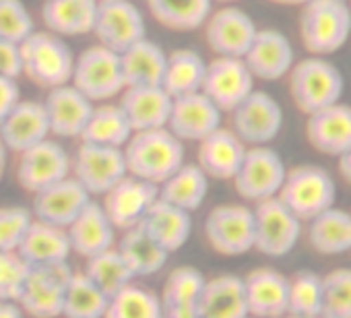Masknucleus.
Returning a JSON list of instances; mask_svg holds the SVG:
<instances>
[{
    "label": "nucleus",
    "instance_id": "473e14b6",
    "mask_svg": "<svg viewBox=\"0 0 351 318\" xmlns=\"http://www.w3.org/2000/svg\"><path fill=\"white\" fill-rule=\"evenodd\" d=\"M209 193V176L199 164H182L159 184V199L189 213L197 211Z\"/></svg>",
    "mask_w": 351,
    "mask_h": 318
},
{
    "label": "nucleus",
    "instance_id": "5fc2aeb1",
    "mask_svg": "<svg viewBox=\"0 0 351 318\" xmlns=\"http://www.w3.org/2000/svg\"><path fill=\"white\" fill-rule=\"evenodd\" d=\"M7 147L3 145V140H0V180H3L5 176V168H7Z\"/></svg>",
    "mask_w": 351,
    "mask_h": 318
},
{
    "label": "nucleus",
    "instance_id": "f3484780",
    "mask_svg": "<svg viewBox=\"0 0 351 318\" xmlns=\"http://www.w3.org/2000/svg\"><path fill=\"white\" fill-rule=\"evenodd\" d=\"M205 27V40L215 56L244 58L258 27L248 13L238 7H223L211 11Z\"/></svg>",
    "mask_w": 351,
    "mask_h": 318
},
{
    "label": "nucleus",
    "instance_id": "c03bdc74",
    "mask_svg": "<svg viewBox=\"0 0 351 318\" xmlns=\"http://www.w3.org/2000/svg\"><path fill=\"white\" fill-rule=\"evenodd\" d=\"M322 318H351V269H335L322 277Z\"/></svg>",
    "mask_w": 351,
    "mask_h": 318
},
{
    "label": "nucleus",
    "instance_id": "b1692460",
    "mask_svg": "<svg viewBox=\"0 0 351 318\" xmlns=\"http://www.w3.org/2000/svg\"><path fill=\"white\" fill-rule=\"evenodd\" d=\"M306 136L310 145L324 153L339 157L351 149V106L341 101L308 114Z\"/></svg>",
    "mask_w": 351,
    "mask_h": 318
},
{
    "label": "nucleus",
    "instance_id": "e433bc0d",
    "mask_svg": "<svg viewBox=\"0 0 351 318\" xmlns=\"http://www.w3.org/2000/svg\"><path fill=\"white\" fill-rule=\"evenodd\" d=\"M147 7L157 23L171 32H195L203 27L213 0H147Z\"/></svg>",
    "mask_w": 351,
    "mask_h": 318
},
{
    "label": "nucleus",
    "instance_id": "a211bd4d",
    "mask_svg": "<svg viewBox=\"0 0 351 318\" xmlns=\"http://www.w3.org/2000/svg\"><path fill=\"white\" fill-rule=\"evenodd\" d=\"M221 110L203 93H186L171 99L167 128L184 140H201L221 126Z\"/></svg>",
    "mask_w": 351,
    "mask_h": 318
},
{
    "label": "nucleus",
    "instance_id": "13d9d810",
    "mask_svg": "<svg viewBox=\"0 0 351 318\" xmlns=\"http://www.w3.org/2000/svg\"><path fill=\"white\" fill-rule=\"evenodd\" d=\"M219 3H236V0H219Z\"/></svg>",
    "mask_w": 351,
    "mask_h": 318
},
{
    "label": "nucleus",
    "instance_id": "412c9836",
    "mask_svg": "<svg viewBox=\"0 0 351 318\" xmlns=\"http://www.w3.org/2000/svg\"><path fill=\"white\" fill-rule=\"evenodd\" d=\"M244 62L254 79L277 81L289 75L295 62V52L287 36L267 27L256 32L248 52L244 54Z\"/></svg>",
    "mask_w": 351,
    "mask_h": 318
},
{
    "label": "nucleus",
    "instance_id": "c756f323",
    "mask_svg": "<svg viewBox=\"0 0 351 318\" xmlns=\"http://www.w3.org/2000/svg\"><path fill=\"white\" fill-rule=\"evenodd\" d=\"M17 252L29 267L66 262L71 254L69 234L64 228H58V225H52L34 217Z\"/></svg>",
    "mask_w": 351,
    "mask_h": 318
},
{
    "label": "nucleus",
    "instance_id": "4468645a",
    "mask_svg": "<svg viewBox=\"0 0 351 318\" xmlns=\"http://www.w3.org/2000/svg\"><path fill=\"white\" fill-rule=\"evenodd\" d=\"M71 174V155L54 138H44L38 145L19 153L17 182L27 193L36 195L50 184Z\"/></svg>",
    "mask_w": 351,
    "mask_h": 318
},
{
    "label": "nucleus",
    "instance_id": "423d86ee",
    "mask_svg": "<svg viewBox=\"0 0 351 318\" xmlns=\"http://www.w3.org/2000/svg\"><path fill=\"white\" fill-rule=\"evenodd\" d=\"M71 83L91 101H108L124 91V75L120 54L95 44L85 48L73 66Z\"/></svg>",
    "mask_w": 351,
    "mask_h": 318
},
{
    "label": "nucleus",
    "instance_id": "8fccbe9b",
    "mask_svg": "<svg viewBox=\"0 0 351 318\" xmlns=\"http://www.w3.org/2000/svg\"><path fill=\"white\" fill-rule=\"evenodd\" d=\"M19 99H21V89L17 79L0 75V122L19 103Z\"/></svg>",
    "mask_w": 351,
    "mask_h": 318
},
{
    "label": "nucleus",
    "instance_id": "6e6552de",
    "mask_svg": "<svg viewBox=\"0 0 351 318\" xmlns=\"http://www.w3.org/2000/svg\"><path fill=\"white\" fill-rule=\"evenodd\" d=\"M285 174V164L275 149L267 145H254L246 149L242 166L232 180L242 199L261 203L265 199L277 197Z\"/></svg>",
    "mask_w": 351,
    "mask_h": 318
},
{
    "label": "nucleus",
    "instance_id": "79ce46f5",
    "mask_svg": "<svg viewBox=\"0 0 351 318\" xmlns=\"http://www.w3.org/2000/svg\"><path fill=\"white\" fill-rule=\"evenodd\" d=\"M205 277L199 269L195 267H178L173 269L163 285L161 291V306L171 308V306H186V304H197L201 289L205 285Z\"/></svg>",
    "mask_w": 351,
    "mask_h": 318
},
{
    "label": "nucleus",
    "instance_id": "49530a36",
    "mask_svg": "<svg viewBox=\"0 0 351 318\" xmlns=\"http://www.w3.org/2000/svg\"><path fill=\"white\" fill-rule=\"evenodd\" d=\"M34 32V17L23 0H0V38L21 44Z\"/></svg>",
    "mask_w": 351,
    "mask_h": 318
},
{
    "label": "nucleus",
    "instance_id": "603ef678",
    "mask_svg": "<svg viewBox=\"0 0 351 318\" xmlns=\"http://www.w3.org/2000/svg\"><path fill=\"white\" fill-rule=\"evenodd\" d=\"M0 318H23V310L17 302H0Z\"/></svg>",
    "mask_w": 351,
    "mask_h": 318
},
{
    "label": "nucleus",
    "instance_id": "7c9ffc66",
    "mask_svg": "<svg viewBox=\"0 0 351 318\" xmlns=\"http://www.w3.org/2000/svg\"><path fill=\"white\" fill-rule=\"evenodd\" d=\"M99 0H44L42 21L60 38H77L93 32Z\"/></svg>",
    "mask_w": 351,
    "mask_h": 318
},
{
    "label": "nucleus",
    "instance_id": "a878e982",
    "mask_svg": "<svg viewBox=\"0 0 351 318\" xmlns=\"http://www.w3.org/2000/svg\"><path fill=\"white\" fill-rule=\"evenodd\" d=\"M171 99L173 97L161 85L124 87L118 106L122 108L132 132H138L167 126Z\"/></svg>",
    "mask_w": 351,
    "mask_h": 318
},
{
    "label": "nucleus",
    "instance_id": "0eeeda50",
    "mask_svg": "<svg viewBox=\"0 0 351 318\" xmlns=\"http://www.w3.org/2000/svg\"><path fill=\"white\" fill-rule=\"evenodd\" d=\"M73 178L93 197L106 195L114 184H118L126 174L124 149L106 147L95 143H81L75 157H71Z\"/></svg>",
    "mask_w": 351,
    "mask_h": 318
},
{
    "label": "nucleus",
    "instance_id": "a19ab883",
    "mask_svg": "<svg viewBox=\"0 0 351 318\" xmlns=\"http://www.w3.org/2000/svg\"><path fill=\"white\" fill-rule=\"evenodd\" d=\"M104 318H163V306L157 293L128 283L108 299Z\"/></svg>",
    "mask_w": 351,
    "mask_h": 318
},
{
    "label": "nucleus",
    "instance_id": "dca6fc26",
    "mask_svg": "<svg viewBox=\"0 0 351 318\" xmlns=\"http://www.w3.org/2000/svg\"><path fill=\"white\" fill-rule=\"evenodd\" d=\"M157 199H159L157 184L126 174L118 184H114L104 195L101 207L110 217L112 225L120 232H126L141 223V219Z\"/></svg>",
    "mask_w": 351,
    "mask_h": 318
},
{
    "label": "nucleus",
    "instance_id": "7ed1b4c3",
    "mask_svg": "<svg viewBox=\"0 0 351 318\" xmlns=\"http://www.w3.org/2000/svg\"><path fill=\"white\" fill-rule=\"evenodd\" d=\"M21 69L36 85L52 89L71 83L75 54L69 44L52 32H34L21 44Z\"/></svg>",
    "mask_w": 351,
    "mask_h": 318
},
{
    "label": "nucleus",
    "instance_id": "cd10ccee",
    "mask_svg": "<svg viewBox=\"0 0 351 318\" xmlns=\"http://www.w3.org/2000/svg\"><path fill=\"white\" fill-rule=\"evenodd\" d=\"M199 318H248L244 281L238 275L207 279L197 299Z\"/></svg>",
    "mask_w": 351,
    "mask_h": 318
},
{
    "label": "nucleus",
    "instance_id": "c9c22d12",
    "mask_svg": "<svg viewBox=\"0 0 351 318\" xmlns=\"http://www.w3.org/2000/svg\"><path fill=\"white\" fill-rule=\"evenodd\" d=\"M118 252L134 273V277H149L161 271L167 262L169 252L163 250L141 225L124 232L118 242Z\"/></svg>",
    "mask_w": 351,
    "mask_h": 318
},
{
    "label": "nucleus",
    "instance_id": "de8ad7c7",
    "mask_svg": "<svg viewBox=\"0 0 351 318\" xmlns=\"http://www.w3.org/2000/svg\"><path fill=\"white\" fill-rule=\"evenodd\" d=\"M32 221L34 213L25 207H0V252L17 250Z\"/></svg>",
    "mask_w": 351,
    "mask_h": 318
},
{
    "label": "nucleus",
    "instance_id": "4d7b16f0",
    "mask_svg": "<svg viewBox=\"0 0 351 318\" xmlns=\"http://www.w3.org/2000/svg\"><path fill=\"white\" fill-rule=\"evenodd\" d=\"M283 318H322V316H293V314H285Z\"/></svg>",
    "mask_w": 351,
    "mask_h": 318
},
{
    "label": "nucleus",
    "instance_id": "ddd939ff",
    "mask_svg": "<svg viewBox=\"0 0 351 318\" xmlns=\"http://www.w3.org/2000/svg\"><path fill=\"white\" fill-rule=\"evenodd\" d=\"M91 34H95L101 46L120 54L147 38L145 15L132 0H99Z\"/></svg>",
    "mask_w": 351,
    "mask_h": 318
},
{
    "label": "nucleus",
    "instance_id": "f257e3e1",
    "mask_svg": "<svg viewBox=\"0 0 351 318\" xmlns=\"http://www.w3.org/2000/svg\"><path fill=\"white\" fill-rule=\"evenodd\" d=\"M122 149L128 174L157 186L184 164L186 155L184 143L167 126L132 132Z\"/></svg>",
    "mask_w": 351,
    "mask_h": 318
},
{
    "label": "nucleus",
    "instance_id": "4be33fe9",
    "mask_svg": "<svg viewBox=\"0 0 351 318\" xmlns=\"http://www.w3.org/2000/svg\"><path fill=\"white\" fill-rule=\"evenodd\" d=\"M248 314L254 318H283L287 314L289 279L279 271L263 267L250 271L244 279Z\"/></svg>",
    "mask_w": 351,
    "mask_h": 318
},
{
    "label": "nucleus",
    "instance_id": "3c124183",
    "mask_svg": "<svg viewBox=\"0 0 351 318\" xmlns=\"http://www.w3.org/2000/svg\"><path fill=\"white\" fill-rule=\"evenodd\" d=\"M163 318H199V314H197V304L163 308Z\"/></svg>",
    "mask_w": 351,
    "mask_h": 318
},
{
    "label": "nucleus",
    "instance_id": "5701e85b",
    "mask_svg": "<svg viewBox=\"0 0 351 318\" xmlns=\"http://www.w3.org/2000/svg\"><path fill=\"white\" fill-rule=\"evenodd\" d=\"M50 136V124L42 101L19 99V103L0 122V140L7 151L21 153Z\"/></svg>",
    "mask_w": 351,
    "mask_h": 318
},
{
    "label": "nucleus",
    "instance_id": "1a4fd4ad",
    "mask_svg": "<svg viewBox=\"0 0 351 318\" xmlns=\"http://www.w3.org/2000/svg\"><path fill=\"white\" fill-rule=\"evenodd\" d=\"M254 213V248L261 254L281 258L289 254L302 234V219H298L277 197L256 203Z\"/></svg>",
    "mask_w": 351,
    "mask_h": 318
},
{
    "label": "nucleus",
    "instance_id": "37998d69",
    "mask_svg": "<svg viewBox=\"0 0 351 318\" xmlns=\"http://www.w3.org/2000/svg\"><path fill=\"white\" fill-rule=\"evenodd\" d=\"M322 304V277L312 271H300L289 281L287 314L293 316H320Z\"/></svg>",
    "mask_w": 351,
    "mask_h": 318
},
{
    "label": "nucleus",
    "instance_id": "393cba45",
    "mask_svg": "<svg viewBox=\"0 0 351 318\" xmlns=\"http://www.w3.org/2000/svg\"><path fill=\"white\" fill-rule=\"evenodd\" d=\"M246 149L248 147L238 138V134L232 128L219 126L199 140L197 159L201 170L209 178L232 180L242 166Z\"/></svg>",
    "mask_w": 351,
    "mask_h": 318
},
{
    "label": "nucleus",
    "instance_id": "aec40b11",
    "mask_svg": "<svg viewBox=\"0 0 351 318\" xmlns=\"http://www.w3.org/2000/svg\"><path fill=\"white\" fill-rule=\"evenodd\" d=\"M89 201L91 195L73 176H66L34 195L32 213L40 221L66 230Z\"/></svg>",
    "mask_w": 351,
    "mask_h": 318
},
{
    "label": "nucleus",
    "instance_id": "6e6d98bb",
    "mask_svg": "<svg viewBox=\"0 0 351 318\" xmlns=\"http://www.w3.org/2000/svg\"><path fill=\"white\" fill-rule=\"evenodd\" d=\"M271 3H277V5H304L308 0H271Z\"/></svg>",
    "mask_w": 351,
    "mask_h": 318
},
{
    "label": "nucleus",
    "instance_id": "bf43d9fd",
    "mask_svg": "<svg viewBox=\"0 0 351 318\" xmlns=\"http://www.w3.org/2000/svg\"><path fill=\"white\" fill-rule=\"evenodd\" d=\"M347 3H349V7H351V0H347Z\"/></svg>",
    "mask_w": 351,
    "mask_h": 318
},
{
    "label": "nucleus",
    "instance_id": "c85d7f7f",
    "mask_svg": "<svg viewBox=\"0 0 351 318\" xmlns=\"http://www.w3.org/2000/svg\"><path fill=\"white\" fill-rule=\"evenodd\" d=\"M163 250H180L193 234V217L189 211L157 199L138 223Z\"/></svg>",
    "mask_w": 351,
    "mask_h": 318
},
{
    "label": "nucleus",
    "instance_id": "72a5a7b5",
    "mask_svg": "<svg viewBox=\"0 0 351 318\" xmlns=\"http://www.w3.org/2000/svg\"><path fill=\"white\" fill-rule=\"evenodd\" d=\"M308 242L320 254H341L351 250V213L328 207L308 225Z\"/></svg>",
    "mask_w": 351,
    "mask_h": 318
},
{
    "label": "nucleus",
    "instance_id": "bb28decb",
    "mask_svg": "<svg viewBox=\"0 0 351 318\" xmlns=\"http://www.w3.org/2000/svg\"><path fill=\"white\" fill-rule=\"evenodd\" d=\"M71 252L89 258L114 246L116 228L106 215L101 203L89 201L85 209L75 217V221L66 228Z\"/></svg>",
    "mask_w": 351,
    "mask_h": 318
},
{
    "label": "nucleus",
    "instance_id": "9b49d317",
    "mask_svg": "<svg viewBox=\"0 0 351 318\" xmlns=\"http://www.w3.org/2000/svg\"><path fill=\"white\" fill-rule=\"evenodd\" d=\"M73 269L66 262L32 267L25 287L19 297V306L34 318H58L62 316V304Z\"/></svg>",
    "mask_w": 351,
    "mask_h": 318
},
{
    "label": "nucleus",
    "instance_id": "864d4df0",
    "mask_svg": "<svg viewBox=\"0 0 351 318\" xmlns=\"http://www.w3.org/2000/svg\"><path fill=\"white\" fill-rule=\"evenodd\" d=\"M339 172H341L343 180L351 184V149L345 151L343 155H339Z\"/></svg>",
    "mask_w": 351,
    "mask_h": 318
},
{
    "label": "nucleus",
    "instance_id": "09e8293b",
    "mask_svg": "<svg viewBox=\"0 0 351 318\" xmlns=\"http://www.w3.org/2000/svg\"><path fill=\"white\" fill-rule=\"evenodd\" d=\"M0 75L11 77V79H17L23 75L19 44L3 40V38H0Z\"/></svg>",
    "mask_w": 351,
    "mask_h": 318
},
{
    "label": "nucleus",
    "instance_id": "2eb2a0df",
    "mask_svg": "<svg viewBox=\"0 0 351 318\" xmlns=\"http://www.w3.org/2000/svg\"><path fill=\"white\" fill-rule=\"evenodd\" d=\"M201 91L221 112H232L254 91V77L244 58L215 56V60L207 64Z\"/></svg>",
    "mask_w": 351,
    "mask_h": 318
},
{
    "label": "nucleus",
    "instance_id": "052dcab7",
    "mask_svg": "<svg viewBox=\"0 0 351 318\" xmlns=\"http://www.w3.org/2000/svg\"><path fill=\"white\" fill-rule=\"evenodd\" d=\"M248 318H254V316H248Z\"/></svg>",
    "mask_w": 351,
    "mask_h": 318
},
{
    "label": "nucleus",
    "instance_id": "2f4dec72",
    "mask_svg": "<svg viewBox=\"0 0 351 318\" xmlns=\"http://www.w3.org/2000/svg\"><path fill=\"white\" fill-rule=\"evenodd\" d=\"M120 60L126 87L161 85L167 54L157 42L143 38L120 52Z\"/></svg>",
    "mask_w": 351,
    "mask_h": 318
},
{
    "label": "nucleus",
    "instance_id": "9d476101",
    "mask_svg": "<svg viewBox=\"0 0 351 318\" xmlns=\"http://www.w3.org/2000/svg\"><path fill=\"white\" fill-rule=\"evenodd\" d=\"M209 246L223 256H240L254 248V213L246 205H217L205 219Z\"/></svg>",
    "mask_w": 351,
    "mask_h": 318
},
{
    "label": "nucleus",
    "instance_id": "a18cd8bd",
    "mask_svg": "<svg viewBox=\"0 0 351 318\" xmlns=\"http://www.w3.org/2000/svg\"><path fill=\"white\" fill-rule=\"evenodd\" d=\"M29 269L17 250L0 252V302H19Z\"/></svg>",
    "mask_w": 351,
    "mask_h": 318
},
{
    "label": "nucleus",
    "instance_id": "f8f14e48",
    "mask_svg": "<svg viewBox=\"0 0 351 318\" xmlns=\"http://www.w3.org/2000/svg\"><path fill=\"white\" fill-rule=\"evenodd\" d=\"M283 126V110L267 91H252L232 110V130L246 147L275 140Z\"/></svg>",
    "mask_w": 351,
    "mask_h": 318
},
{
    "label": "nucleus",
    "instance_id": "20e7f679",
    "mask_svg": "<svg viewBox=\"0 0 351 318\" xmlns=\"http://www.w3.org/2000/svg\"><path fill=\"white\" fill-rule=\"evenodd\" d=\"M343 89L345 81L341 71L322 56L293 62L289 71L291 99L306 116L337 103L343 95Z\"/></svg>",
    "mask_w": 351,
    "mask_h": 318
},
{
    "label": "nucleus",
    "instance_id": "ea45409f",
    "mask_svg": "<svg viewBox=\"0 0 351 318\" xmlns=\"http://www.w3.org/2000/svg\"><path fill=\"white\" fill-rule=\"evenodd\" d=\"M85 275L108 295L112 297L114 293H118L122 287H126L128 283L134 281V273L130 271V267L126 265V260L122 258V254L118 252V248H108L99 254H93L89 258H85Z\"/></svg>",
    "mask_w": 351,
    "mask_h": 318
},
{
    "label": "nucleus",
    "instance_id": "f03ea898",
    "mask_svg": "<svg viewBox=\"0 0 351 318\" xmlns=\"http://www.w3.org/2000/svg\"><path fill=\"white\" fill-rule=\"evenodd\" d=\"M351 36V7L347 0H308L300 13V38L314 56L341 50Z\"/></svg>",
    "mask_w": 351,
    "mask_h": 318
},
{
    "label": "nucleus",
    "instance_id": "39448f33",
    "mask_svg": "<svg viewBox=\"0 0 351 318\" xmlns=\"http://www.w3.org/2000/svg\"><path fill=\"white\" fill-rule=\"evenodd\" d=\"M277 199L302 221H310L335 205L337 184L332 176L318 166H298L285 174Z\"/></svg>",
    "mask_w": 351,
    "mask_h": 318
},
{
    "label": "nucleus",
    "instance_id": "58836bf2",
    "mask_svg": "<svg viewBox=\"0 0 351 318\" xmlns=\"http://www.w3.org/2000/svg\"><path fill=\"white\" fill-rule=\"evenodd\" d=\"M108 295L85 275L73 271L66 285L62 316L64 318H104L108 308Z\"/></svg>",
    "mask_w": 351,
    "mask_h": 318
},
{
    "label": "nucleus",
    "instance_id": "6ab92c4d",
    "mask_svg": "<svg viewBox=\"0 0 351 318\" xmlns=\"http://www.w3.org/2000/svg\"><path fill=\"white\" fill-rule=\"evenodd\" d=\"M42 103L48 116L50 134L60 138H81L93 110V101L89 97H85L73 83H64L48 89Z\"/></svg>",
    "mask_w": 351,
    "mask_h": 318
},
{
    "label": "nucleus",
    "instance_id": "4c0bfd02",
    "mask_svg": "<svg viewBox=\"0 0 351 318\" xmlns=\"http://www.w3.org/2000/svg\"><path fill=\"white\" fill-rule=\"evenodd\" d=\"M132 136V128L118 103L93 106L91 116L81 132V140L106 145V147H124Z\"/></svg>",
    "mask_w": 351,
    "mask_h": 318
},
{
    "label": "nucleus",
    "instance_id": "f704fd0d",
    "mask_svg": "<svg viewBox=\"0 0 351 318\" xmlns=\"http://www.w3.org/2000/svg\"><path fill=\"white\" fill-rule=\"evenodd\" d=\"M205 71H207V62L199 52L191 48L173 50L171 54H167L161 87L171 97L201 91L205 81Z\"/></svg>",
    "mask_w": 351,
    "mask_h": 318
}]
</instances>
